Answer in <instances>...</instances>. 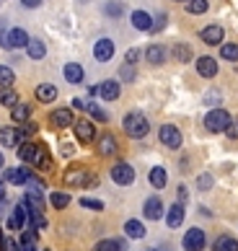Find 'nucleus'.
<instances>
[{
  "instance_id": "f257e3e1",
  "label": "nucleus",
  "mask_w": 238,
  "mask_h": 251,
  "mask_svg": "<svg viewBox=\"0 0 238 251\" xmlns=\"http://www.w3.org/2000/svg\"><path fill=\"white\" fill-rule=\"evenodd\" d=\"M122 127L130 137H135V140H143V137L150 132V122H148V117H145L143 111H130V114H124Z\"/></svg>"
},
{
  "instance_id": "f03ea898",
  "label": "nucleus",
  "mask_w": 238,
  "mask_h": 251,
  "mask_svg": "<svg viewBox=\"0 0 238 251\" xmlns=\"http://www.w3.org/2000/svg\"><path fill=\"white\" fill-rule=\"evenodd\" d=\"M65 184L68 187H98V176L75 166V169L65 171Z\"/></svg>"
},
{
  "instance_id": "7ed1b4c3",
  "label": "nucleus",
  "mask_w": 238,
  "mask_h": 251,
  "mask_svg": "<svg viewBox=\"0 0 238 251\" xmlns=\"http://www.w3.org/2000/svg\"><path fill=\"white\" fill-rule=\"evenodd\" d=\"M109 176H112V181L117 187H132L135 184V169L127 161H117L112 166V171H109Z\"/></svg>"
},
{
  "instance_id": "20e7f679",
  "label": "nucleus",
  "mask_w": 238,
  "mask_h": 251,
  "mask_svg": "<svg viewBox=\"0 0 238 251\" xmlns=\"http://www.w3.org/2000/svg\"><path fill=\"white\" fill-rule=\"evenodd\" d=\"M231 114H228L225 109H213V111H207V117H205V129L207 132H225V127L228 122H231Z\"/></svg>"
},
{
  "instance_id": "39448f33",
  "label": "nucleus",
  "mask_w": 238,
  "mask_h": 251,
  "mask_svg": "<svg viewBox=\"0 0 238 251\" xmlns=\"http://www.w3.org/2000/svg\"><path fill=\"white\" fill-rule=\"evenodd\" d=\"M207 246V236L202 228H189L184 238H181V249L184 251H202Z\"/></svg>"
},
{
  "instance_id": "423d86ee",
  "label": "nucleus",
  "mask_w": 238,
  "mask_h": 251,
  "mask_svg": "<svg viewBox=\"0 0 238 251\" xmlns=\"http://www.w3.org/2000/svg\"><path fill=\"white\" fill-rule=\"evenodd\" d=\"M158 140L166 145V148H171V151H179L181 143H184V137H181V129H179V127H173V125H161V129H158Z\"/></svg>"
},
{
  "instance_id": "0eeeda50",
  "label": "nucleus",
  "mask_w": 238,
  "mask_h": 251,
  "mask_svg": "<svg viewBox=\"0 0 238 251\" xmlns=\"http://www.w3.org/2000/svg\"><path fill=\"white\" fill-rule=\"evenodd\" d=\"M72 129H75L78 143L88 145V143L96 140V127H94V122H91V119H75V122H72Z\"/></svg>"
},
{
  "instance_id": "6e6552de",
  "label": "nucleus",
  "mask_w": 238,
  "mask_h": 251,
  "mask_svg": "<svg viewBox=\"0 0 238 251\" xmlns=\"http://www.w3.org/2000/svg\"><path fill=\"white\" fill-rule=\"evenodd\" d=\"M31 176H34V174L26 169V166H16V169H5L3 181H5V184H13V187H26Z\"/></svg>"
},
{
  "instance_id": "1a4fd4ad",
  "label": "nucleus",
  "mask_w": 238,
  "mask_h": 251,
  "mask_svg": "<svg viewBox=\"0 0 238 251\" xmlns=\"http://www.w3.org/2000/svg\"><path fill=\"white\" fill-rule=\"evenodd\" d=\"M24 140H29V137L21 132V127H0V145L3 148H18Z\"/></svg>"
},
{
  "instance_id": "9d476101",
  "label": "nucleus",
  "mask_w": 238,
  "mask_h": 251,
  "mask_svg": "<svg viewBox=\"0 0 238 251\" xmlns=\"http://www.w3.org/2000/svg\"><path fill=\"white\" fill-rule=\"evenodd\" d=\"M26 226H29V207H26V202H18L11 212V218H8V228L24 230Z\"/></svg>"
},
{
  "instance_id": "9b49d317",
  "label": "nucleus",
  "mask_w": 238,
  "mask_h": 251,
  "mask_svg": "<svg viewBox=\"0 0 238 251\" xmlns=\"http://www.w3.org/2000/svg\"><path fill=\"white\" fill-rule=\"evenodd\" d=\"M163 212H166V204H163L161 197H148V200H145V204H143V215L148 218V220H161Z\"/></svg>"
},
{
  "instance_id": "f8f14e48",
  "label": "nucleus",
  "mask_w": 238,
  "mask_h": 251,
  "mask_svg": "<svg viewBox=\"0 0 238 251\" xmlns=\"http://www.w3.org/2000/svg\"><path fill=\"white\" fill-rule=\"evenodd\" d=\"M223 36H225V31H223V26H217V24L205 26V29L199 31V39H202L207 47H217V44H223Z\"/></svg>"
},
{
  "instance_id": "ddd939ff",
  "label": "nucleus",
  "mask_w": 238,
  "mask_h": 251,
  "mask_svg": "<svg viewBox=\"0 0 238 251\" xmlns=\"http://www.w3.org/2000/svg\"><path fill=\"white\" fill-rule=\"evenodd\" d=\"M94 57L98 62H109L114 57V42L109 39V36H101V39L94 44Z\"/></svg>"
},
{
  "instance_id": "4468645a",
  "label": "nucleus",
  "mask_w": 238,
  "mask_h": 251,
  "mask_svg": "<svg viewBox=\"0 0 238 251\" xmlns=\"http://www.w3.org/2000/svg\"><path fill=\"white\" fill-rule=\"evenodd\" d=\"M29 31L21 29V26H16V29H8V50H26V44H29Z\"/></svg>"
},
{
  "instance_id": "2eb2a0df",
  "label": "nucleus",
  "mask_w": 238,
  "mask_h": 251,
  "mask_svg": "<svg viewBox=\"0 0 238 251\" xmlns=\"http://www.w3.org/2000/svg\"><path fill=\"white\" fill-rule=\"evenodd\" d=\"M184 215H187V210H184V202H173L171 207L166 210V226L173 230V228H179L181 223H184Z\"/></svg>"
},
{
  "instance_id": "dca6fc26",
  "label": "nucleus",
  "mask_w": 238,
  "mask_h": 251,
  "mask_svg": "<svg viewBox=\"0 0 238 251\" xmlns=\"http://www.w3.org/2000/svg\"><path fill=\"white\" fill-rule=\"evenodd\" d=\"M96 151H98V155H104V158L114 155V153L119 151V143H117V137H114L112 132H104L101 137H98V143H96Z\"/></svg>"
},
{
  "instance_id": "f3484780",
  "label": "nucleus",
  "mask_w": 238,
  "mask_h": 251,
  "mask_svg": "<svg viewBox=\"0 0 238 251\" xmlns=\"http://www.w3.org/2000/svg\"><path fill=\"white\" fill-rule=\"evenodd\" d=\"M49 122H52V127L65 129V127H70L72 122H75V114H72V109H54L49 114Z\"/></svg>"
},
{
  "instance_id": "a211bd4d",
  "label": "nucleus",
  "mask_w": 238,
  "mask_h": 251,
  "mask_svg": "<svg viewBox=\"0 0 238 251\" xmlns=\"http://www.w3.org/2000/svg\"><path fill=\"white\" fill-rule=\"evenodd\" d=\"M31 166H34L36 171H49V169H52V155H49V151H47V145H39V143H36V153H34Z\"/></svg>"
},
{
  "instance_id": "6ab92c4d",
  "label": "nucleus",
  "mask_w": 238,
  "mask_h": 251,
  "mask_svg": "<svg viewBox=\"0 0 238 251\" xmlns=\"http://www.w3.org/2000/svg\"><path fill=\"white\" fill-rule=\"evenodd\" d=\"M168 54H171V52L163 47V44H150V47L145 50V60H148L150 65H155V68H161V65L166 62Z\"/></svg>"
},
{
  "instance_id": "aec40b11",
  "label": "nucleus",
  "mask_w": 238,
  "mask_h": 251,
  "mask_svg": "<svg viewBox=\"0 0 238 251\" xmlns=\"http://www.w3.org/2000/svg\"><path fill=\"white\" fill-rule=\"evenodd\" d=\"M197 73H199L202 78H215V75H217V60L210 57V54L197 57Z\"/></svg>"
},
{
  "instance_id": "412c9836",
  "label": "nucleus",
  "mask_w": 238,
  "mask_h": 251,
  "mask_svg": "<svg viewBox=\"0 0 238 251\" xmlns=\"http://www.w3.org/2000/svg\"><path fill=\"white\" fill-rule=\"evenodd\" d=\"M62 75H65L68 83L78 86V83L86 80V70H83V65H78V62H68L65 68H62Z\"/></svg>"
},
{
  "instance_id": "4be33fe9",
  "label": "nucleus",
  "mask_w": 238,
  "mask_h": 251,
  "mask_svg": "<svg viewBox=\"0 0 238 251\" xmlns=\"http://www.w3.org/2000/svg\"><path fill=\"white\" fill-rule=\"evenodd\" d=\"M119 94H122V86H119V80H104L101 86H98V96H101L104 101H117Z\"/></svg>"
},
{
  "instance_id": "5701e85b",
  "label": "nucleus",
  "mask_w": 238,
  "mask_h": 251,
  "mask_svg": "<svg viewBox=\"0 0 238 251\" xmlns=\"http://www.w3.org/2000/svg\"><path fill=\"white\" fill-rule=\"evenodd\" d=\"M148 181L153 189H166L168 184V171L163 169V166H153V169L148 171Z\"/></svg>"
},
{
  "instance_id": "b1692460",
  "label": "nucleus",
  "mask_w": 238,
  "mask_h": 251,
  "mask_svg": "<svg viewBox=\"0 0 238 251\" xmlns=\"http://www.w3.org/2000/svg\"><path fill=\"white\" fill-rule=\"evenodd\" d=\"M34 96H36V101H42V104H52V101H57V86L42 83V86H36Z\"/></svg>"
},
{
  "instance_id": "393cba45",
  "label": "nucleus",
  "mask_w": 238,
  "mask_h": 251,
  "mask_svg": "<svg viewBox=\"0 0 238 251\" xmlns=\"http://www.w3.org/2000/svg\"><path fill=\"white\" fill-rule=\"evenodd\" d=\"M130 21H132V26L137 31H150L153 29V16L148 11H132Z\"/></svg>"
},
{
  "instance_id": "a878e982",
  "label": "nucleus",
  "mask_w": 238,
  "mask_h": 251,
  "mask_svg": "<svg viewBox=\"0 0 238 251\" xmlns=\"http://www.w3.org/2000/svg\"><path fill=\"white\" fill-rule=\"evenodd\" d=\"M145 233H148V228L143 226V220H127L124 223V236L127 238H132V241H137V238H145Z\"/></svg>"
},
{
  "instance_id": "bb28decb",
  "label": "nucleus",
  "mask_w": 238,
  "mask_h": 251,
  "mask_svg": "<svg viewBox=\"0 0 238 251\" xmlns=\"http://www.w3.org/2000/svg\"><path fill=\"white\" fill-rule=\"evenodd\" d=\"M171 57L176 62H191V60H194V52H191L189 44L179 42V44H173V47H171Z\"/></svg>"
},
{
  "instance_id": "cd10ccee",
  "label": "nucleus",
  "mask_w": 238,
  "mask_h": 251,
  "mask_svg": "<svg viewBox=\"0 0 238 251\" xmlns=\"http://www.w3.org/2000/svg\"><path fill=\"white\" fill-rule=\"evenodd\" d=\"M26 54H29V60H44V54H47V44H44L42 39H29V44H26Z\"/></svg>"
},
{
  "instance_id": "c85d7f7f",
  "label": "nucleus",
  "mask_w": 238,
  "mask_h": 251,
  "mask_svg": "<svg viewBox=\"0 0 238 251\" xmlns=\"http://www.w3.org/2000/svg\"><path fill=\"white\" fill-rule=\"evenodd\" d=\"M11 119H13V122H18V125L29 122V119H31V106L24 104V101H18L16 106H11Z\"/></svg>"
},
{
  "instance_id": "c756f323",
  "label": "nucleus",
  "mask_w": 238,
  "mask_h": 251,
  "mask_svg": "<svg viewBox=\"0 0 238 251\" xmlns=\"http://www.w3.org/2000/svg\"><path fill=\"white\" fill-rule=\"evenodd\" d=\"M124 249H127V244L122 238H104V241H98L91 251H124Z\"/></svg>"
},
{
  "instance_id": "7c9ffc66",
  "label": "nucleus",
  "mask_w": 238,
  "mask_h": 251,
  "mask_svg": "<svg viewBox=\"0 0 238 251\" xmlns=\"http://www.w3.org/2000/svg\"><path fill=\"white\" fill-rule=\"evenodd\" d=\"M34 153H36V143H29V140H24L21 145L16 148V155H18V161H21V163H31Z\"/></svg>"
},
{
  "instance_id": "2f4dec72",
  "label": "nucleus",
  "mask_w": 238,
  "mask_h": 251,
  "mask_svg": "<svg viewBox=\"0 0 238 251\" xmlns=\"http://www.w3.org/2000/svg\"><path fill=\"white\" fill-rule=\"evenodd\" d=\"M18 101H21V99H18V94L13 91V86L0 88V106H8V109H11V106H16V104H18Z\"/></svg>"
},
{
  "instance_id": "473e14b6",
  "label": "nucleus",
  "mask_w": 238,
  "mask_h": 251,
  "mask_svg": "<svg viewBox=\"0 0 238 251\" xmlns=\"http://www.w3.org/2000/svg\"><path fill=\"white\" fill-rule=\"evenodd\" d=\"M104 13H106L109 18H122L124 3H122V0H106V3H104Z\"/></svg>"
},
{
  "instance_id": "72a5a7b5",
  "label": "nucleus",
  "mask_w": 238,
  "mask_h": 251,
  "mask_svg": "<svg viewBox=\"0 0 238 251\" xmlns=\"http://www.w3.org/2000/svg\"><path fill=\"white\" fill-rule=\"evenodd\" d=\"M213 251H238V241L233 236H220V238L215 241Z\"/></svg>"
},
{
  "instance_id": "f704fd0d",
  "label": "nucleus",
  "mask_w": 238,
  "mask_h": 251,
  "mask_svg": "<svg viewBox=\"0 0 238 251\" xmlns=\"http://www.w3.org/2000/svg\"><path fill=\"white\" fill-rule=\"evenodd\" d=\"M86 111L91 114V119H94V122H109V114L96 104V101H88V104H86Z\"/></svg>"
},
{
  "instance_id": "c9c22d12",
  "label": "nucleus",
  "mask_w": 238,
  "mask_h": 251,
  "mask_svg": "<svg viewBox=\"0 0 238 251\" xmlns=\"http://www.w3.org/2000/svg\"><path fill=\"white\" fill-rule=\"evenodd\" d=\"M49 204L54 210H65L68 204H70V194L68 192H52L49 194Z\"/></svg>"
},
{
  "instance_id": "e433bc0d",
  "label": "nucleus",
  "mask_w": 238,
  "mask_h": 251,
  "mask_svg": "<svg viewBox=\"0 0 238 251\" xmlns=\"http://www.w3.org/2000/svg\"><path fill=\"white\" fill-rule=\"evenodd\" d=\"M220 57L228 62H238V44H233V42L220 44Z\"/></svg>"
},
{
  "instance_id": "4c0bfd02",
  "label": "nucleus",
  "mask_w": 238,
  "mask_h": 251,
  "mask_svg": "<svg viewBox=\"0 0 238 251\" xmlns=\"http://www.w3.org/2000/svg\"><path fill=\"white\" fill-rule=\"evenodd\" d=\"M16 83V73L13 68H8V65H0V88H8Z\"/></svg>"
},
{
  "instance_id": "58836bf2",
  "label": "nucleus",
  "mask_w": 238,
  "mask_h": 251,
  "mask_svg": "<svg viewBox=\"0 0 238 251\" xmlns=\"http://www.w3.org/2000/svg\"><path fill=\"white\" fill-rule=\"evenodd\" d=\"M187 13H191V16H202V13H207V0H187Z\"/></svg>"
},
{
  "instance_id": "ea45409f",
  "label": "nucleus",
  "mask_w": 238,
  "mask_h": 251,
  "mask_svg": "<svg viewBox=\"0 0 238 251\" xmlns=\"http://www.w3.org/2000/svg\"><path fill=\"white\" fill-rule=\"evenodd\" d=\"M119 78H122V80H127V83H132V80L137 78V73H135V65L124 62L122 68H119Z\"/></svg>"
},
{
  "instance_id": "a19ab883",
  "label": "nucleus",
  "mask_w": 238,
  "mask_h": 251,
  "mask_svg": "<svg viewBox=\"0 0 238 251\" xmlns=\"http://www.w3.org/2000/svg\"><path fill=\"white\" fill-rule=\"evenodd\" d=\"M80 207H86V210H94V212H101L106 204L101 202V200H91V197H83L80 200Z\"/></svg>"
},
{
  "instance_id": "79ce46f5",
  "label": "nucleus",
  "mask_w": 238,
  "mask_h": 251,
  "mask_svg": "<svg viewBox=\"0 0 238 251\" xmlns=\"http://www.w3.org/2000/svg\"><path fill=\"white\" fill-rule=\"evenodd\" d=\"M0 47L8 50V18H0Z\"/></svg>"
},
{
  "instance_id": "37998d69",
  "label": "nucleus",
  "mask_w": 238,
  "mask_h": 251,
  "mask_svg": "<svg viewBox=\"0 0 238 251\" xmlns=\"http://www.w3.org/2000/svg\"><path fill=\"white\" fill-rule=\"evenodd\" d=\"M0 251H18V241L5 236L3 241H0Z\"/></svg>"
},
{
  "instance_id": "c03bdc74",
  "label": "nucleus",
  "mask_w": 238,
  "mask_h": 251,
  "mask_svg": "<svg viewBox=\"0 0 238 251\" xmlns=\"http://www.w3.org/2000/svg\"><path fill=\"white\" fill-rule=\"evenodd\" d=\"M210 187H213V176H210V174H202V176H199V179H197V189L207 192Z\"/></svg>"
},
{
  "instance_id": "a18cd8bd",
  "label": "nucleus",
  "mask_w": 238,
  "mask_h": 251,
  "mask_svg": "<svg viewBox=\"0 0 238 251\" xmlns=\"http://www.w3.org/2000/svg\"><path fill=\"white\" fill-rule=\"evenodd\" d=\"M225 135L231 137V140H238V119H231V122H228V127H225Z\"/></svg>"
},
{
  "instance_id": "49530a36",
  "label": "nucleus",
  "mask_w": 238,
  "mask_h": 251,
  "mask_svg": "<svg viewBox=\"0 0 238 251\" xmlns=\"http://www.w3.org/2000/svg\"><path fill=\"white\" fill-rule=\"evenodd\" d=\"M140 54H143L140 50H137V47H132L130 52L124 54V62H130V65H137V60H140Z\"/></svg>"
},
{
  "instance_id": "de8ad7c7",
  "label": "nucleus",
  "mask_w": 238,
  "mask_h": 251,
  "mask_svg": "<svg viewBox=\"0 0 238 251\" xmlns=\"http://www.w3.org/2000/svg\"><path fill=\"white\" fill-rule=\"evenodd\" d=\"M166 18H168L166 13H161V16H155V21H153V29H150V31H161V29H163V26H166Z\"/></svg>"
},
{
  "instance_id": "09e8293b",
  "label": "nucleus",
  "mask_w": 238,
  "mask_h": 251,
  "mask_svg": "<svg viewBox=\"0 0 238 251\" xmlns=\"http://www.w3.org/2000/svg\"><path fill=\"white\" fill-rule=\"evenodd\" d=\"M86 104H88L86 99H72V109H80V111H86Z\"/></svg>"
},
{
  "instance_id": "8fccbe9b",
  "label": "nucleus",
  "mask_w": 238,
  "mask_h": 251,
  "mask_svg": "<svg viewBox=\"0 0 238 251\" xmlns=\"http://www.w3.org/2000/svg\"><path fill=\"white\" fill-rule=\"evenodd\" d=\"M21 5H24V8H39L42 0H21Z\"/></svg>"
},
{
  "instance_id": "3c124183",
  "label": "nucleus",
  "mask_w": 238,
  "mask_h": 251,
  "mask_svg": "<svg viewBox=\"0 0 238 251\" xmlns=\"http://www.w3.org/2000/svg\"><path fill=\"white\" fill-rule=\"evenodd\" d=\"M189 200V192H187V187H179V202H187Z\"/></svg>"
},
{
  "instance_id": "603ef678",
  "label": "nucleus",
  "mask_w": 238,
  "mask_h": 251,
  "mask_svg": "<svg viewBox=\"0 0 238 251\" xmlns=\"http://www.w3.org/2000/svg\"><path fill=\"white\" fill-rule=\"evenodd\" d=\"M0 202H5V181H0Z\"/></svg>"
},
{
  "instance_id": "864d4df0",
  "label": "nucleus",
  "mask_w": 238,
  "mask_h": 251,
  "mask_svg": "<svg viewBox=\"0 0 238 251\" xmlns=\"http://www.w3.org/2000/svg\"><path fill=\"white\" fill-rule=\"evenodd\" d=\"M5 169V158H3V153H0V171Z\"/></svg>"
},
{
  "instance_id": "5fc2aeb1",
  "label": "nucleus",
  "mask_w": 238,
  "mask_h": 251,
  "mask_svg": "<svg viewBox=\"0 0 238 251\" xmlns=\"http://www.w3.org/2000/svg\"><path fill=\"white\" fill-rule=\"evenodd\" d=\"M5 238V233H3V226H0V241H3Z\"/></svg>"
},
{
  "instance_id": "6e6d98bb",
  "label": "nucleus",
  "mask_w": 238,
  "mask_h": 251,
  "mask_svg": "<svg viewBox=\"0 0 238 251\" xmlns=\"http://www.w3.org/2000/svg\"><path fill=\"white\" fill-rule=\"evenodd\" d=\"M173 3H187V0H173Z\"/></svg>"
},
{
  "instance_id": "4d7b16f0",
  "label": "nucleus",
  "mask_w": 238,
  "mask_h": 251,
  "mask_svg": "<svg viewBox=\"0 0 238 251\" xmlns=\"http://www.w3.org/2000/svg\"><path fill=\"white\" fill-rule=\"evenodd\" d=\"M153 251H155V249H153Z\"/></svg>"
}]
</instances>
